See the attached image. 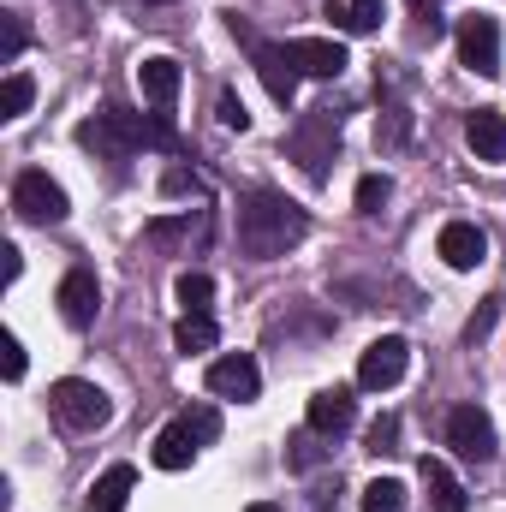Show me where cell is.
<instances>
[{"instance_id":"1","label":"cell","mask_w":506,"mask_h":512,"mask_svg":"<svg viewBox=\"0 0 506 512\" xmlns=\"http://www.w3.org/2000/svg\"><path fill=\"white\" fill-rule=\"evenodd\" d=\"M304 233H310V215H304L292 197H280V191H251V197L239 203V245H245L256 262L286 256Z\"/></svg>"},{"instance_id":"2","label":"cell","mask_w":506,"mask_h":512,"mask_svg":"<svg viewBox=\"0 0 506 512\" xmlns=\"http://www.w3.org/2000/svg\"><path fill=\"white\" fill-rule=\"evenodd\" d=\"M48 411L72 429V435H90V429H102L108 417H114V399L102 393L96 382H78V376H66V382L48 387Z\"/></svg>"},{"instance_id":"3","label":"cell","mask_w":506,"mask_h":512,"mask_svg":"<svg viewBox=\"0 0 506 512\" xmlns=\"http://www.w3.org/2000/svg\"><path fill=\"white\" fill-rule=\"evenodd\" d=\"M12 209H18V221H30V227H60V221L72 215L60 179H48L42 167H24V173L12 179Z\"/></svg>"},{"instance_id":"4","label":"cell","mask_w":506,"mask_h":512,"mask_svg":"<svg viewBox=\"0 0 506 512\" xmlns=\"http://www.w3.org/2000/svg\"><path fill=\"white\" fill-rule=\"evenodd\" d=\"M453 42H459V66L465 72H477V78H495L501 72V18L465 12L459 30H453Z\"/></svg>"},{"instance_id":"5","label":"cell","mask_w":506,"mask_h":512,"mask_svg":"<svg viewBox=\"0 0 506 512\" xmlns=\"http://www.w3.org/2000/svg\"><path fill=\"white\" fill-rule=\"evenodd\" d=\"M447 447H453L459 459H471V465H489V459L501 453L495 417H489L483 405H453V411H447Z\"/></svg>"},{"instance_id":"6","label":"cell","mask_w":506,"mask_h":512,"mask_svg":"<svg viewBox=\"0 0 506 512\" xmlns=\"http://www.w3.org/2000/svg\"><path fill=\"white\" fill-rule=\"evenodd\" d=\"M334 149H340V114H334V108L304 114V126L292 131V155L304 161V173H310V179H328Z\"/></svg>"},{"instance_id":"7","label":"cell","mask_w":506,"mask_h":512,"mask_svg":"<svg viewBox=\"0 0 506 512\" xmlns=\"http://www.w3.org/2000/svg\"><path fill=\"white\" fill-rule=\"evenodd\" d=\"M233 36L251 48V60H256V72H262V84H268V96L280 102V108H292V96H298V66L286 60V48H274V42H262L256 30H245L239 18H233Z\"/></svg>"},{"instance_id":"8","label":"cell","mask_w":506,"mask_h":512,"mask_svg":"<svg viewBox=\"0 0 506 512\" xmlns=\"http://www.w3.org/2000/svg\"><path fill=\"white\" fill-rule=\"evenodd\" d=\"M78 143L96 149L102 161H126L131 149L143 143V120H131V114H120V108H108V114H96V120L78 126Z\"/></svg>"},{"instance_id":"9","label":"cell","mask_w":506,"mask_h":512,"mask_svg":"<svg viewBox=\"0 0 506 512\" xmlns=\"http://www.w3.org/2000/svg\"><path fill=\"white\" fill-rule=\"evenodd\" d=\"M405 364H411V346L399 334H381L376 346H364V358H358V387L364 393H387V387L405 382Z\"/></svg>"},{"instance_id":"10","label":"cell","mask_w":506,"mask_h":512,"mask_svg":"<svg viewBox=\"0 0 506 512\" xmlns=\"http://www.w3.org/2000/svg\"><path fill=\"white\" fill-rule=\"evenodd\" d=\"M54 304H60V316H66L72 328H90L96 310H102V280H96V268H66Z\"/></svg>"},{"instance_id":"11","label":"cell","mask_w":506,"mask_h":512,"mask_svg":"<svg viewBox=\"0 0 506 512\" xmlns=\"http://www.w3.org/2000/svg\"><path fill=\"white\" fill-rule=\"evenodd\" d=\"M256 387H262V370H256L251 352H221L215 364H209V393L215 399H256Z\"/></svg>"},{"instance_id":"12","label":"cell","mask_w":506,"mask_h":512,"mask_svg":"<svg viewBox=\"0 0 506 512\" xmlns=\"http://www.w3.org/2000/svg\"><path fill=\"white\" fill-rule=\"evenodd\" d=\"M435 256H441L447 268L471 274V268H483V262H489V239H483V227H471V221H447V227H441V239H435Z\"/></svg>"},{"instance_id":"13","label":"cell","mask_w":506,"mask_h":512,"mask_svg":"<svg viewBox=\"0 0 506 512\" xmlns=\"http://www.w3.org/2000/svg\"><path fill=\"white\" fill-rule=\"evenodd\" d=\"M280 48H286V60H292L304 78H340V72H346V48L328 42V36H292V42H280Z\"/></svg>"},{"instance_id":"14","label":"cell","mask_w":506,"mask_h":512,"mask_svg":"<svg viewBox=\"0 0 506 512\" xmlns=\"http://www.w3.org/2000/svg\"><path fill=\"white\" fill-rule=\"evenodd\" d=\"M304 423H310V435H346V429L358 423V399H352V387H322V393L310 399Z\"/></svg>"},{"instance_id":"15","label":"cell","mask_w":506,"mask_h":512,"mask_svg":"<svg viewBox=\"0 0 506 512\" xmlns=\"http://www.w3.org/2000/svg\"><path fill=\"white\" fill-rule=\"evenodd\" d=\"M179 84H185V66L173 60V54H149L143 66H137V90L149 96V108H173V96H179Z\"/></svg>"},{"instance_id":"16","label":"cell","mask_w":506,"mask_h":512,"mask_svg":"<svg viewBox=\"0 0 506 512\" xmlns=\"http://www.w3.org/2000/svg\"><path fill=\"white\" fill-rule=\"evenodd\" d=\"M197 453H203V435H197V429H191V417L179 411V417L155 435V465H161V471H185Z\"/></svg>"},{"instance_id":"17","label":"cell","mask_w":506,"mask_h":512,"mask_svg":"<svg viewBox=\"0 0 506 512\" xmlns=\"http://www.w3.org/2000/svg\"><path fill=\"white\" fill-rule=\"evenodd\" d=\"M465 137H471V149H477L483 161H506V114L501 108H477V114L465 120Z\"/></svg>"},{"instance_id":"18","label":"cell","mask_w":506,"mask_h":512,"mask_svg":"<svg viewBox=\"0 0 506 512\" xmlns=\"http://www.w3.org/2000/svg\"><path fill=\"white\" fill-rule=\"evenodd\" d=\"M417 477H423L429 507H435V512H465V507H471V501H465V489H459V477H453L441 459H423V465H417Z\"/></svg>"},{"instance_id":"19","label":"cell","mask_w":506,"mask_h":512,"mask_svg":"<svg viewBox=\"0 0 506 512\" xmlns=\"http://www.w3.org/2000/svg\"><path fill=\"white\" fill-rule=\"evenodd\" d=\"M131 489H137V471H131V465H108V471L90 483V512H126Z\"/></svg>"},{"instance_id":"20","label":"cell","mask_w":506,"mask_h":512,"mask_svg":"<svg viewBox=\"0 0 506 512\" xmlns=\"http://www.w3.org/2000/svg\"><path fill=\"white\" fill-rule=\"evenodd\" d=\"M215 340H221L215 316H179V328H173V346H179L185 358H197V352H215Z\"/></svg>"},{"instance_id":"21","label":"cell","mask_w":506,"mask_h":512,"mask_svg":"<svg viewBox=\"0 0 506 512\" xmlns=\"http://www.w3.org/2000/svg\"><path fill=\"white\" fill-rule=\"evenodd\" d=\"M173 292H179V304H185V316H209V304H215V280H209L203 268H185Z\"/></svg>"},{"instance_id":"22","label":"cell","mask_w":506,"mask_h":512,"mask_svg":"<svg viewBox=\"0 0 506 512\" xmlns=\"http://www.w3.org/2000/svg\"><path fill=\"white\" fill-rule=\"evenodd\" d=\"M30 96H36V84L24 72H6V84H0V120H18L30 108Z\"/></svg>"},{"instance_id":"23","label":"cell","mask_w":506,"mask_h":512,"mask_svg":"<svg viewBox=\"0 0 506 512\" xmlns=\"http://www.w3.org/2000/svg\"><path fill=\"white\" fill-rule=\"evenodd\" d=\"M209 227V215H179V221H155L149 227V245H185L191 233H203Z\"/></svg>"},{"instance_id":"24","label":"cell","mask_w":506,"mask_h":512,"mask_svg":"<svg viewBox=\"0 0 506 512\" xmlns=\"http://www.w3.org/2000/svg\"><path fill=\"white\" fill-rule=\"evenodd\" d=\"M364 512H405V483L376 477V483L364 489Z\"/></svg>"},{"instance_id":"25","label":"cell","mask_w":506,"mask_h":512,"mask_svg":"<svg viewBox=\"0 0 506 512\" xmlns=\"http://www.w3.org/2000/svg\"><path fill=\"white\" fill-rule=\"evenodd\" d=\"M387 197H393V179H387V173H364V179H358V215H376Z\"/></svg>"},{"instance_id":"26","label":"cell","mask_w":506,"mask_h":512,"mask_svg":"<svg viewBox=\"0 0 506 512\" xmlns=\"http://www.w3.org/2000/svg\"><path fill=\"white\" fill-rule=\"evenodd\" d=\"M346 6H352V30H358V36L381 30V18H387V6H381V0H346Z\"/></svg>"},{"instance_id":"27","label":"cell","mask_w":506,"mask_h":512,"mask_svg":"<svg viewBox=\"0 0 506 512\" xmlns=\"http://www.w3.org/2000/svg\"><path fill=\"white\" fill-rule=\"evenodd\" d=\"M197 191H203L197 173H185V167H167L161 173V197H197Z\"/></svg>"},{"instance_id":"28","label":"cell","mask_w":506,"mask_h":512,"mask_svg":"<svg viewBox=\"0 0 506 512\" xmlns=\"http://www.w3.org/2000/svg\"><path fill=\"white\" fill-rule=\"evenodd\" d=\"M215 114H221V126H227V131H251V114H245V102H239L233 90H221V102H215Z\"/></svg>"},{"instance_id":"29","label":"cell","mask_w":506,"mask_h":512,"mask_svg":"<svg viewBox=\"0 0 506 512\" xmlns=\"http://www.w3.org/2000/svg\"><path fill=\"white\" fill-rule=\"evenodd\" d=\"M24 42H30V30H24V18H18V12H6V42H0V60L12 66V60L24 54Z\"/></svg>"},{"instance_id":"30","label":"cell","mask_w":506,"mask_h":512,"mask_svg":"<svg viewBox=\"0 0 506 512\" xmlns=\"http://www.w3.org/2000/svg\"><path fill=\"white\" fill-rule=\"evenodd\" d=\"M405 131H411V114L405 108H387V126H376V143L393 149V143H405Z\"/></svg>"},{"instance_id":"31","label":"cell","mask_w":506,"mask_h":512,"mask_svg":"<svg viewBox=\"0 0 506 512\" xmlns=\"http://www.w3.org/2000/svg\"><path fill=\"white\" fill-rule=\"evenodd\" d=\"M0 352H6V358H0L6 382H24V346H18V334H6V340H0Z\"/></svg>"},{"instance_id":"32","label":"cell","mask_w":506,"mask_h":512,"mask_svg":"<svg viewBox=\"0 0 506 512\" xmlns=\"http://www.w3.org/2000/svg\"><path fill=\"white\" fill-rule=\"evenodd\" d=\"M393 441H399V417H376L370 423V453H393Z\"/></svg>"},{"instance_id":"33","label":"cell","mask_w":506,"mask_h":512,"mask_svg":"<svg viewBox=\"0 0 506 512\" xmlns=\"http://www.w3.org/2000/svg\"><path fill=\"white\" fill-rule=\"evenodd\" d=\"M495 316H501V298H489V304H483V310H477V316L465 322V340H483V334L495 328Z\"/></svg>"},{"instance_id":"34","label":"cell","mask_w":506,"mask_h":512,"mask_svg":"<svg viewBox=\"0 0 506 512\" xmlns=\"http://www.w3.org/2000/svg\"><path fill=\"white\" fill-rule=\"evenodd\" d=\"M405 6H411V12H417V18H423V30H429V36H435V30H441V18H435V0H405Z\"/></svg>"},{"instance_id":"35","label":"cell","mask_w":506,"mask_h":512,"mask_svg":"<svg viewBox=\"0 0 506 512\" xmlns=\"http://www.w3.org/2000/svg\"><path fill=\"white\" fill-rule=\"evenodd\" d=\"M340 507V483H322V489H316V512H334Z\"/></svg>"},{"instance_id":"36","label":"cell","mask_w":506,"mask_h":512,"mask_svg":"<svg viewBox=\"0 0 506 512\" xmlns=\"http://www.w3.org/2000/svg\"><path fill=\"white\" fill-rule=\"evenodd\" d=\"M0 256H6V280H18V274H24V256H18V245H6Z\"/></svg>"},{"instance_id":"37","label":"cell","mask_w":506,"mask_h":512,"mask_svg":"<svg viewBox=\"0 0 506 512\" xmlns=\"http://www.w3.org/2000/svg\"><path fill=\"white\" fill-rule=\"evenodd\" d=\"M245 512H286V507H274V501H251Z\"/></svg>"}]
</instances>
